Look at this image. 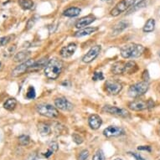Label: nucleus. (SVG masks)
<instances>
[{"label":"nucleus","mask_w":160,"mask_h":160,"mask_svg":"<svg viewBox=\"0 0 160 160\" xmlns=\"http://www.w3.org/2000/svg\"><path fill=\"white\" fill-rule=\"evenodd\" d=\"M115 160H122V159H121V158H117V159H115Z\"/></svg>","instance_id":"obj_40"},{"label":"nucleus","mask_w":160,"mask_h":160,"mask_svg":"<svg viewBox=\"0 0 160 160\" xmlns=\"http://www.w3.org/2000/svg\"><path fill=\"white\" fill-rule=\"evenodd\" d=\"M142 79L143 80V82H148L150 79V76H149V73H148V70H145L142 74Z\"/></svg>","instance_id":"obj_36"},{"label":"nucleus","mask_w":160,"mask_h":160,"mask_svg":"<svg viewBox=\"0 0 160 160\" xmlns=\"http://www.w3.org/2000/svg\"><path fill=\"white\" fill-rule=\"evenodd\" d=\"M124 71H125V63L121 61L116 62L112 66V72L114 75H122L124 74Z\"/></svg>","instance_id":"obj_21"},{"label":"nucleus","mask_w":160,"mask_h":160,"mask_svg":"<svg viewBox=\"0 0 160 160\" xmlns=\"http://www.w3.org/2000/svg\"><path fill=\"white\" fill-rule=\"evenodd\" d=\"M149 88L148 82H141L132 85L128 89V95L131 97H138L148 92Z\"/></svg>","instance_id":"obj_3"},{"label":"nucleus","mask_w":160,"mask_h":160,"mask_svg":"<svg viewBox=\"0 0 160 160\" xmlns=\"http://www.w3.org/2000/svg\"><path fill=\"white\" fill-rule=\"evenodd\" d=\"M34 61H34V60H28L20 65H18V66H16L15 68L13 69V71H12V76L18 77V76L24 75L26 71H29V68L34 65Z\"/></svg>","instance_id":"obj_7"},{"label":"nucleus","mask_w":160,"mask_h":160,"mask_svg":"<svg viewBox=\"0 0 160 160\" xmlns=\"http://www.w3.org/2000/svg\"><path fill=\"white\" fill-rule=\"evenodd\" d=\"M97 29H98V28H97V27H87V28L80 29L79 31L76 32L75 34H74V36L83 37L86 36V35H89V34H92V33H95Z\"/></svg>","instance_id":"obj_19"},{"label":"nucleus","mask_w":160,"mask_h":160,"mask_svg":"<svg viewBox=\"0 0 160 160\" xmlns=\"http://www.w3.org/2000/svg\"><path fill=\"white\" fill-rule=\"evenodd\" d=\"M88 122H89L91 128H92L93 130H97V129L99 128L102 123V120L100 118V116L97 115V114H92V115L90 116Z\"/></svg>","instance_id":"obj_15"},{"label":"nucleus","mask_w":160,"mask_h":160,"mask_svg":"<svg viewBox=\"0 0 160 160\" xmlns=\"http://www.w3.org/2000/svg\"><path fill=\"white\" fill-rule=\"evenodd\" d=\"M57 150H58L57 142H51L50 144H49V149H48L47 152H45L44 155H45V158H50V156H51L54 152H56Z\"/></svg>","instance_id":"obj_27"},{"label":"nucleus","mask_w":160,"mask_h":160,"mask_svg":"<svg viewBox=\"0 0 160 160\" xmlns=\"http://www.w3.org/2000/svg\"><path fill=\"white\" fill-rule=\"evenodd\" d=\"M159 160H160V159H159Z\"/></svg>","instance_id":"obj_45"},{"label":"nucleus","mask_w":160,"mask_h":160,"mask_svg":"<svg viewBox=\"0 0 160 160\" xmlns=\"http://www.w3.org/2000/svg\"><path fill=\"white\" fill-rule=\"evenodd\" d=\"M18 4L24 10H29L34 7V2L32 0H18Z\"/></svg>","instance_id":"obj_25"},{"label":"nucleus","mask_w":160,"mask_h":160,"mask_svg":"<svg viewBox=\"0 0 160 160\" xmlns=\"http://www.w3.org/2000/svg\"><path fill=\"white\" fill-rule=\"evenodd\" d=\"M104 79V76H103L102 72H98V71H96L93 74V76H92V80L97 82V81H102Z\"/></svg>","instance_id":"obj_33"},{"label":"nucleus","mask_w":160,"mask_h":160,"mask_svg":"<svg viewBox=\"0 0 160 160\" xmlns=\"http://www.w3.org/2000/svg\"><path fill=\"white\" fill-rule=\"evenodd\" d=\"M72 139L73 141L76 142V144H82V142H84V139L80 134L78 133H73L72 134Z\"/></svg>","instance_id":"obj_32"},{"label":"nucleus","mask_w":160,"mask_h":160,"mask_svg":"<svg viewBox=\"0 0 160 160\" xmlns=\"http://www.w3.org/2000/svg\"><path fill=\"white\" fill-rule=\"evenodd\" d=\"M145 48L138 44H128L121 48V55L125 59L138 58L142 55Z\"/></svg>","instance_id":"obj_2"},{"label":"nucleus","mask_w":160,"mask_h":160,"mask_svg":"<svg viewBox=\"0 0 160 160\" xmlns=\"http://www.w3.org/2000/svg\"><path fill=\"white\" fill-rule=\"evenodd\" d=\"M48 62H49V60H48L47 57H43L38 60V61H35L34 65L29 68V71H39V70H41V69H43L44 67L47 66Z\"/></svg>","instance_id":"obj_16"},{"label":"nucleus","mask_w":160,"mask_h":160,"mask_svg":"<svg viewBox=\"0 0 160 160\" xmlns=\"http://www.w3.org/2000/svg\"><path fill=\"white\" fill-rule=\"evenodd\" d=\"M76 44L75 43H71V44H69L68 45H66L65 47H63L61 50V55L63 58H69L72 56L74 55V53L76 52Z\"/></svg>","instance_id":"obj_14"},{"label":"nucleus","mask_w":160,"mask_h":160,"mask_svg":"<svg viewBox=\"0 0 160 160\" xmlns=\"http://www.w3.org/2000/svg\"><path fill=\"white\" fill-rule=\"evenodd\" d=\"M138 149L141 150V151H148V152H151L152 151V148L150 146H139L138 148Z\"/></svg>","instance_id":"obj_38"},{"label":"nucleus","mask_w":160,"mask_h":160,"mask_svg":"<svg viewBox=\"0 0 160 160\" xmlns=\"http://www.w3.org/2000/svg\"><path fill=\"white\" fill-rule=\"evenodd\" d=\"M101 50H102L101 45H95V46L91 48L89 51L83 56L82 61L84 63H91L99 55Z\"/></svg>","instance_id":"obj_8"},{"label":"nucleus","mask_w":160,"mask_h":160,"mask_svg":"<svg viewBox=\"0 0 160 160\" xmlns=\"http://www.w3.org/2000/svg\"><path fill=\"white\" fill-rule=\"evenodd\" d=\"M128 108L131 109L132 111H135V112L146 110V109H148V101H144L142 99L134 100L131 102H129Z\"/></svg>","instance_id":"obj_10"},{"label":"nucleus","mask_w":160,"mask_h":160,"mask_svg":"<svg viewBox=\"0 0 160 160\" xmlns=\"http://www.w3.org/2000/svg\"><path fill=\"white\" fill-rule=\"evenodd\" d=\"M26 160H38V156L35 153H31L29 157L27 158Z\"/></svg>","instance_id":"obj_39"},{"label":"nucleus","mask_w":160,"mask_h":160,"mask_svg":"<svg viewBox=\"0 0 160 160\" xmlns=\"http://www.w3.org/2000/svg\"><path fill=\"white\" fill-rule=\"evenodd\" d=\"M31 55V52L28 51V50H23L20 52L17 53L14 57H13V61L14 62H24L29 60V58Z\"/></svg>","instance_id":"obj_17"},{"label":"nucleus","mask_w":160,"mask_h":160,"mask_svg":"<svg viewBox=\"0 0 160 160\" xmlns=\"http://www.w3.org/2000/svg\"><path fill=\"white\" fill-rule=\"evenodd\" d=\"M159 132H160V131H159Z\"/></svg>","instance_id":"obj_44"},{"label":"nucleus","mask_w":160,"mask_h":160,"mask_svg":"<svg viewBox=\"0 0 160 160\" xmlns=\"http://www.w3.org/2000/svg\"><path fill=\"white\" fill-rule=\"evenodd\" d=\"M35 22H36V18H35V17H32V18H29V20H28V22H27L26 29H31L32 27L34 25V24H35Z\"/></svg>","instance_id":"obj_35"},{"label":"nucleus","mask_w":160,"mask_h":160,"mask_svg":"<svg viewBox=\"0 0 160 160\" xmlns=\"http://www.w3.org/2000/svg\"><path fill=\"white\" fill-rule=\"evenodd\" d=\"M135 0H121L120 2H118L114 8L111 11V15L117 17L120 15L121 13L128 11L130 8L132 7Z\"/></svg>","instance_id":"obj_4"},{"label":"nucleus","mask_w":160,"mask_h":160,"mask_svg":"<svg viewBox=\"0 0 160 160\" xmlns=\"http://www.w3.org/2000/svg\"><path fill=\"white\" fill-rule=\"evenodd\" d=\"M81 8H77V7H71V8H67L63 12L64 16L66 17H70V18H73V17H76L78 16L81 13Z\"/></svg>","instance_id":"obj_23"},{"label":"nucleus","mask_w":160,"mask_h":160,"mask_svg":"<svg viewBox=\"0 0 160 160\" xmlns=\"http://www.w3.org/2000/svg\"><path fill=\"white\" fill-rule=\"evenodd\" d=\"M96 20V17L93 16L92 14H90V15H87L86 17H83V18H80L78 21L76 23V29H84L87 25H89Z\"/></svg>","instance_id":"obj_13"},{"label":"nucleus","mask_w":160,"mask_h":160,"mask_svg":"<svg viewBox=\"0 0 160 160\" xmlns=\"http://www.w3.org/2000/svg\"><path fill=\"white\" fill-rule=\"evenodd\" d=\"M55 107L62 111H71L73 109V105L65 97H59L55 100Z\"/></svg>","instance_id":"obj_12"},{"label":"nucleus","mask_w":160,"mask_h":160,"mask_svg":"<svg viewBox=\"0 0 160 160\" xmlns=\"http://www.w3.org/2000/svg\"><path fill=\"white\" fill-rule=\"evenodd\" d=\"M102 1H110V0H102Z\"/></svg>","instance_id":"obj_41"},{"label":"nucleus","mask_w":160,"mask_h":160,"mask_svg":"<svg viewBox=\"0 0 160 160\" xmlns=\"http://www.w3.org/2000/svg\"><path fill=\"white\" fill-rule=\"evenodd\" d=\"M105 154L102 149H98L92 157V160H105Z\"/></svg>","instance_id":"obj_29"},{"label":"nucleus","mask_w":160,"mask_h":160,"mask_svg":"<svg viewBox=\"0 0 160 160\" xmlns=\"http://www.w3.org/2000/svg\"><path fill=\"white\" fill-rule=\"evenodd\" d=\"M159 56H160V54H159Z\"/></svg>","instance_id":"obj_43"},{"label":"nucleus","mask_w":160,"mask_h":160,"mask_svg":"<svg viewBox=\"0 0 160 160\" xmlns=\"http://www.w3.org/2000/svg\"><path fill=\"white\" fill-rule=\"evenodd\" d=\"M129 154H131L133 158H135V159L136 160H145L140 155V153H137V152H128Z\"/></svg>","instance_id":"obj_37"},{"label":"nucleus","mask_w":160,"mask_h":160,"mask_svg":"<svg viewBox=\"0 0 160 160\" xmlns=\"http://www.w3.org/2000/svg\"><path fill=\"white\" fill-rule=\"evenodd\" d=\"M129 25V23L127 20H122V21L118 22V24H115L113 27L112 34V35H117V34H120L121 32H122L125 29H127Z\"/></svg>","instance_id":"obj_18"},{"label":"nucleus","mask_w":160,"mask_h":160,"mask_svg":"<svg viewBox=\"0 0 160 160\" xmlns=\"http://www.w3.org/2000/svg\"><path fill=\"white\" fill-rule=\"evenodd\" d=\"M30 142V138L28 135H21L18 137V143L21 146H27Z\"/></svg>","instance_id":"obj_28"},{"label":"nucleus","mask_w":160,"mask_h":160,"mask_svg":"<svg viewBox=\"0 0 160 160\" xmlns=\"http://www.w3.org/2000/svg\"><path fill=\"white\" fill-rule=\"evenodd\" d=\"M89 151L87 149L83 150L82 152H80V155H79L78 160H87L88 157H89Z\"/></svg>","instance_id":"obj_34"},{"label":"nucleus","mask_w":160,"mask_h":160,"mask_svg":"<svg viewBox=\"0 0 160 160\" xmlns=\"http://www.w3.org/2000/svg\"><path fill=\"white\" fill-rule=\"evenodd\" d=\"M63 69V62L58 58H53L49 61L45 68V75L48 79L55 80L57 79Z\"/></svg>","instance_id":"obj_1"},{"label":"nucleus","mask_w":160,"mask_h":160,"mask_svg":"<svg viewBox=\"0 0 160 160\" xmlns=\"http://www.w3.org/2000/svg\"><path fill=\"white\" fill-rule=\"evenodd\" d=\"M35 89H34V87H30L28 88V91H27V93H26V97L28 99H34V97H35Z\"/></svg>","instance_id":"obj_31"},{"label":"nucleus","mask_w":160,"mask_h":160,"mask_svg":"<svg viewBox=\"0 0 160 160\" xmlns=\"http://www.w3.org/2000/svg\"><path fill=\"white\" fill-rule=\"evenodd\" d=\"M17 106V101L14 98H9L6 101L4 104H3V108H5L6 110L12 111L16 108Z\"/></svg>","instance_id":"obj_26"},{"label":"nucleus","mask_w":160,"mask_h":160,"mask_svg":"<svg viewBox=\"0 0 160 160\" xmlns=\"http://www.w3.org/2000/svg\"><path fill=\"white\" fill-rule=\"evenodd\" d=\"M13 35H8V36H4L0 38V46H5L10 42L11 40L13 39Z\"/></svg>","instance_id":"obj_30"},{"label":"nucleus","mask_w":160,"mask_h":160,"mask_svg":"<svg viewBox=\"0 0 160 160\" xmlns=\"http://www.w3.org/2000/svg\"><path fill=\"white\" fill-rule=\"evenodd\" d=\"M37 112L39 115L47 117V118H55L59 116V112L55 107L50 105V104H40L38 105L36 108Z\"/></svg>","instance_id":"obj_5"},{"label":"nucleus","mask_w":160,"mask_h":160,"mask_svg":"<svg viewBox=\"0 0 160 160\" xmlns=\"http://www.w3.org/2000/svg\"><path fill=\"white\" fill-rule=\"evenodd\" d=\"M155 29V19L154 18H149L146 23H145L144 26H143V32L145 33H150L152 32Z\"/></svg>","instance_id":"obj_24"},{"label":"nucleus","mask_w":160,"mask_h":160,"mask_svg":"<svg viewBox=\"0 0 160 160\" xmlns=\"http://www.w3.org/2000/svg\"><path fill=\"white\" fill-rule=\"evenodd\" d=\"M106 91L111 95H118L122 89V85L117 81H108L105 84Z\"/></svg>","instance_id":"obj_9"},{"label":"nucleus","mask_w":160,"mask_h":160,"mask_svg":"<svg viewBox=\"0 0 160 160\" xmlns=\"http://www.w3.org/2000/svg\"><path fill=\"white\" fill-rule=\"evenodd\" d=\"M125 132L122 128L117 126H109L107 128L104 129L103 134L107 138H115L123 135Z\"/></svg>","instance_id":"obj_11"},{"label":"nucleus","mask_w":160,"mask_h":160,"mask_svg":"<svg viewBox=\"0 0 160 160\" xmlns=\"http://www.w3.org/2000/svg\"><path fill=\"white\" fill-rule=\"evenodd\" d=\"M102 111L107 113L112 114V115H116L121 118H129V112L124 108H119L115 106L106 105L102 108Z\"/></svg>","instance_id":"obj_6"},{"label":"nucleus","mask_w":160,"mask_h":160,"mask_svg":"<svg viewBox=\"0 0 160 160\" xmlns=\"http://www.w3.org/2000/svg\"><path fill=\"white\" fill-rule=\"evenodd\" d=\"M38 131H39V134L42 136H48L51 133L50 127L45 122H39L38 124Z\"/></svg>","instance_id":"obj_22"},{"label":"nucleus","mask_w":160,"mask_h":160,"mask_svg":"<svg viewBox=\"0 0 160 160\" xmlns=\"http://www.w3.org/2000/svg\"><path fill=\"white\" fill-rule=\"evenodd\" d=\"M138 70V66L136 64L135 61H129L127 63H125V71H124V74H134L136 73Z\"/></svg>","instance_id":"obj_20"},{"label":"nucleus","mask_w":160,"mask_h":160,"mask_svg":"<svg viewBox=\"0 0 160 160\" xmlns=\"http://www.w3.org/2000/svg\"><path fill=\"white\" fill-rule=\"evenodd\" d=\"M0 67H1V63H0Z\"/></svg>","instance_id":"obj_42"}]
</instances>
